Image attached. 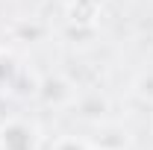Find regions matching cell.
Instances as JSON below:
<instances>
[{
  "label": "cell",
  "mask_w": 153,
  "mask_h": 150,
  "mask_svg": "<svg viewBox=\"0 0 153 150\" xmlns=\"http://www.w3.org/2000/svg\"><path fill=\"white\" fill-rule=\"evenodd\" d=\"M36 97L47 109H65V106H74L76 88L65 74H47L36 82Z\"/></svg>",
  "instance_id": "1"
},
{
  "label": "cell",
  "mask_w": 153,
  "mask_h": 150,
  "mask_svg": "<svg viewBox=\"0 0 153 150\" xmlns=\"http://www.w3.org/2000/svg\"><path fill=\"white\" fill-rule=\"evenodd\" d=\"M38 144H41V130L36 124L24 118L0 124V150H38Z\"/></svg>",
  "instance_id": "2"
},
{
  "label": "cell",
  "mask_w": 153,
  "mask_h": 150,
  "mask_svg": "<svg viewBox=\"0 0 153 150\" xmlns=\"http://www.w3.org/2000/svg\"><path fill=\"white\" fill-rule=\"evenodd\" d=\"M74 106H76V112H79L82 121L100 124L106 118V112H109V97L103 91H88V94H79L74 100Z\"/></svg>",
  "instance_id": "3"
},
{
  "label": "cell",
  "mask_w": 153,
  "mask_h": 150,
  "mask_svg": "<svg viewBox=\"0 0 153 150\" xmlns=\"http://www.w3.org/2000/svg\"><path fill=\"white\" fill-rule=\"evenodd\" d=\"M130 132L127 130H121V127H100L97 130V138H94V147H106V150H130Z\"/></svg>",
  "instance_id": "4"
},
{
  "label": "cell",
  "mask_w": 153,
  "mask_h": 150,
  "mask_svg": "<svg viewBox=\"0 0 153 150\" xmlns=\"http://www.w3.org/2000/svg\"><path fill=\"white\" fill-rule=\"evenodd\" d=\"M133 91L144 100V103H153V71H141L133 82Z\"/></svg>",
  "instance_id": "5"
},
{
  "label": "cell",
  "mask_w": 153,
  "mask_h": 150,
  "mask_svg": "<svg viewBox=\"0 0 153 150\" xmlns=\"http://www.w3.org/2000/svg\"><path fill=\"white\" fill-rule=\"evenodd\" d=\"M50 150H91V141H85L79 135H59Z\"/></svg>",
  "instance_id": "6"
},
{
  "label": "cell",
  "mask_w": 153,
  "mask_h": 150,
  "mask_svg": "<svg viewBox=\"0 0 153 150\" xmlns=\"http://www.w3.org/2000/svg\"><path fill=\"white\" fill-rule=\"evenodd\" d=\"M15 76H18V65H15V59H9V56L0 53V85H12Z\"/></svg>",
  "instance_id": "7"
},
{
  "label": "cell",
  "mask_w": 153,
  "mask_h": 150,
  "mask_svg": "<svg viewBox=\"0 0 153 150\" xmlns=\"http://www.w3.org/2000/svg\"><path fill=\"white\" fill-rule=\"evenodd\" d=\"M68 3H74V6H85V9H94V12H100V6H103L106 0H68Z\"/></svg>",
  "instance_id": "8"
},
{
  "label": "cell",
  "mask_w": 153,
  "mask_h": 150,
  "mask_svg": "<svg viewBox=\"0 0 153 150\" xmlns=\"http://www.w3.org/2000/svg\"><path fill=\"white\" fill-rule=\"evenodd\" d=\"M91 150H106V147H94V144H91Z\"/></svg>",
  "instance_id": "9"
}]
</instances>
